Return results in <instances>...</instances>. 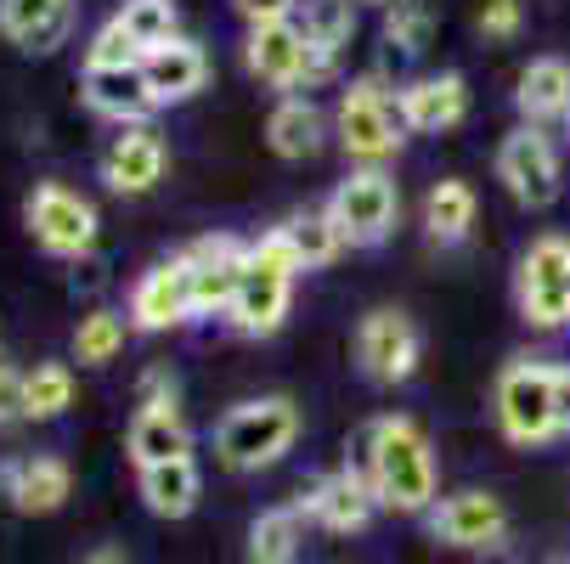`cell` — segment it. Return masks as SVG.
I'll return each instance as SVG.
<instances>
[{
	"instance_id": "e0dca14e",
	"label": "cell",
	"mask_w": 570,
	"mask_h": 564,
	"mask_svg": "<svg viewBox=\"0 0 570 564\" xmlns=\"http://www.w3.org/2000/svg\"><path fill=\"white\" fill-rule=\"evenodd\" d=\"M125 452H130L136 468H158V463L193 457V429H187L176 400H141L136 418H130V435H125Z\"/></svg>"
},
{
	"instance_id": "d6a6232c",
	"label": "cell",
	"mask_w": 570,
	"mask_h": 564,
	"mask_svg": "<svg viewBox=\"0 0 570 564\" xmlns=\"http://www.w3.org/2000/svg\"><path fill=\"white\" fill-rule=\"evenodd\" d=\"M435 34V12H430V0H395V7H384V40L395 51H424Z\"/></svg>"
},
{
	"instance_id": "4dcf8cb0",
	"label": "cell",
	"mask_w": 570,
	"mask_h": 564,
	"mask_svg": "<svg viewBox=\"0 0 570 564\" xmlns=\"http://www.w3.org/2000/svg\"><path fill=\"white\" fill-rule=\"evenodd\" d=\"M114 18H119V29L130 34V46L141 57L176 40V0H125Z\"/></svg>"
},
{
	"instance_id": "cb8c5ba5",
	"label": "cell",
	"mask_w": 570,
	"mask_h": 564,
	"mask_svg": "<svg viewBox=\"0 0 570 564\" xmlns=\"http://www.w3.org/2000/svg\"><path fill=\"white\" fill-rule=\"evenodd\" d=\"M514 108H520L525 125L570 119V62L564 57H531L520 86H514Z\"/></svg>"
},
{
	"instance_id": "2e32d148",
	"label": "cell",
	"mask_w": 570,
	"mask_h": 564,
	"mask_svg": "<svg viewBox=\"0 0 570 564\" xmlns=\"http://www.w3.org/2000/svg\"><path fill=\"white\" fill-rule=\"evenodd\" d=\"M187 266H193V305L198 316H215V310H232V294L243 283V266H249V244L237 237H198L187 249Z\"/></svg>"
},
{
	"instance_id": "e575fe53",
	"label": "cell",
	"mask_w": 570,
	"mask_h": 564,
	"mask_svg": "<svg viewBox=\"0 0 570 564\" xmlns=\"http://www.w3.org/2000/svg\"><path fill=\"white\" fill-rule=\"evenodd\" d=\"M520 23H525L520 0H485L480 18H474V29H480L485 40H514V34H520Z\"/></svg>"
},
{
	"instance_id": "7402d4cb",
	"label": "cell",
	"mask_w": 570,
	"mask_h": 564,
	"mask_svg": "<svg viewBox=\"0 0 570 564\" xmlns=\"http://www.w3.org/2000/svg\"><path fill=\"white\" fill-rule=\"evenodd\" d=\"M141 73H147V86L158 97V108H170V102H187L193 91H204V73H209V57L198 40H170V46H158L141 57Z\"/></svg>"
},
{
	"instance_id": "5b68a950",
	"label": "cell",
	"mask_w": 570,
	"mask_h": 564,
	"mask_svg": "<svg viewBox=\"0 0 570 564\" xmlns=\"http://www.w3.org/2000/svg\"><path fill=\"white\" fill-rule=\"evenodd\" d=\"M498 424L514 446H548L559 435L553 413V367L537 356H520L498 378Z\"/></svg>"
},
{
	"instance_id": "3957f363",
	"label": "cell",
	"mask_w": 570,
	"mask_h": 564,
	"mask_svg": "<svg viewBox=\"0 0 570 564\" xmlns=\"http://www.w3.org/2000/svg\"><path fill=\"white\" fill-rule=\"evenodd\" d=\"M294 441H299V407L288 395H261L220 418L215 457L237 474H255V468H272L283 452H294Z\"/></svg>"
},
{
	"instance_id": "8992f818",
	"label": "cell",
	"mask_w": 570,
	"mask_h": 564,
	"mask_svg": "<svg viewBox=\"0 0 570 564\" xmlns=\"http://www.w3.org/2000/svg\"><path fill=\"white\" fill-rule=\"evenodd\" d=\"M514 299L531 328H564L570 321V237L548 231L520 255Z\"/></svg>"
},
{
	"instance_id": "74e56055",
	"label": "cell",
	"mask_w": 570,
	"mask_h": 564,
	"mask_svg": "<svg viewBox=\"0 0 570 564\" xmlns=\"http://www.w3.org/2000/svg\"><path fill=\"white\" fill-rule=\"evenodd\" d=\"M553 413H559V435L570 429V367H553Z\"/></svg>"
},
{
	"instance_id": "ffe728a7",
	"label": "cell",
	"mask_w": 570,
	"mask_h": 564,
	"mask_svg": "<svg viewBox=\"0 0 570 564\" xmlns=\"http://www.w3.org/2000/svg\"><path fill=\"white\" fill-rule=\"evenodd\" d=\"M0 34L29 57H46L73 34V0H0Z\"/></svg>"
},
{
	"instance_id": "1f68e13d",
	"label": "cell",
	"mask_w": 570,
	"mask_h": 564,
	"mask_svg": "<svg viewBox=\"0 0 570 564\" xmlns=\"http://www.w3.org/2000/svg\"><path fill=\"white\" fill-rule=\"evenodd\" d=\"M119 350H125V321H119L114 310L79 316V328H73V356H79V367H108Z\"/></svg>"
},
{
	"instance_id": "b9f144b4",
	"label": "cell",
	"mask_w": 570,
	"mask_h": 564,
	"mask_svg": "<svg viewBox=\"0 0 570 564\" xmlns=\"http://www.w3.org/2000/svg\"><path fill=\"white\" fill-rule=\"evenodd\" d=\"M564 125H570V119H564Z\"/></svg>"
},
{
	"instance_id": "ba28073f",
	"label": "cell",
	"mask_w": 570,
	"mask_h": 564,
	"mask_svg": "<svg viewBox=\"0 0 570 564\" xmlns=\"http://www.w3.org/2000/svg\"><path fill=\"white\" fill-rule=\"evenodd\" d=\"M498 181L509 187V198L520 209H548L559 198V147L548 141L542 125H520L503 136L498 147Z\"/></svg>"
},
{
	"instance_id": "60d3db41",
	"label": "cell",
	"mask_w": 570,
	"mask_h": 564,
	"mask_svg": "<svg viewBox=\"0 0 570 564\" xmlns=\"http://www.w3.org/2000/svg\"><path fill=\"white\" fill-rule=\"evenodd\" d=\"M373 7H395V0H373Z\"/></svg>"
},
{
	"instance_id": "44dd1931",
	"label": "cell",
	"mask_w": 570,
	"mask_h": 564,
	"mask_svg": "<svg viewBox=\"0 0 570 564\" xmlns=\"http://www.w3.org/2000/svg\"><path fill=\"white\" fill-rule=\"evenodd\" d=\"M401 125L406 130H452L463 125L469 113V86H463V73H430V79H413V86H401Z\"/></svg>"
},
{
	"instance_id": "f546056e",
	"label": "cell",
	"mask_w": 570,
	"mask_h": 564,
	"mask_svg": "<svg viewBox=\"0 0 570 564\" xmlns=\"http://www.w3.org/2000/svg\"><path fill=\"white\" fill-rule=\"evenodd\" d=\"M23 407H29L35 424L62 418L73 407V373H68V362H35L23 373Z\"/></svg>"
},
{
	"instance_id": "83f0119b",
	"label": "cell",
	"mask_w": 570,
	"mask_h": 564,
	"mask_svg": "<svg viewBox=\"0 0 570 564\" xmlns=\"http://www.w3.org/2000/svg\"><path fill=\"white\" fill-rule=\"evenodd\" d=\"M474 226V187L469 181H435L430 198H424V231H430V244L452 249L463 244Z\"/></svg>"
},
{
	"instance_id": "4316f807",
	"label": "cell",
	"mask_w": 570,
	"mask_h": 564,
	"mask_svg": "<svg viewBox=\"0 0 570 564\" xmlns=\"http://www.w3.org/2000/svg\"><path fill=\"white\" fill-rule=\"evenodd\" d=\"M294 29L311 51L322 57H340L356 34V0H299V12H294Z\"/></svg>"
},
{
	"instance_id": "52a82bcc",
	"label": "cell",
	"mask_w": 570,
	"mask_h": 564,
	"mask_svg": "<svg viewBox=\"0 0 570 564\" xmlns=\"http://www.w3.org/2000/svg\"><path fill=\"white\" fill-rule=\"evenodd\" d=\"M23 220L35 231V244L57 260H79V255H91L97 244V209L91 198H79L73 187L62 181H40L23 204Z\"/></svg>"
},
{
	"instance_id": "f1b7e54d",
	"label": "cell",
	"mask_w": 570,
	"mask_h": 564,
	"mask_svg": "<svg viewBox=\"0 0 570 564\" xmlns=\"http://www.w3.org/2000/svg\"><path fill=\"white\" fill-rule=\"evenodd\" d=\"M277 231L288 237V249H294L299 271H316V266H328V260H334V255L345 249V237H340V226H334V215H328V209H305V215L283 220Z\"/></svg>"
},
{
	"instance_id": "4fadbf2b",
	"label": "cell",
	"mask_w": 570,
	"mask_h": 564,
	"mask_svg": "<svg viewBox=\"0 0 570 564\" xmlns=\"http://www.w3.org/2000/svg\"><path fill=\"white\" fill-rule=\"evenodd\" d=\"M424 520L441 547H463V553H485L509 536V508L498 492H452Z\"/></svg>"
},
{
	"instance_id": "7c38bea8",
	"label": "cell",
	"mask_w": 570,
	"mask_h": 564,
	"mask_svg": "<svg viewBox=\"0 0 570 564\" xmlns=\"http://www.w3.org/2000/svg\"><path fill=\"white\" fill-rule=\"evenodd\" d=\"M419 328L401 310H367L356 328V367L373 384H406L419 373Z\"/></svg>"
},
{
	"instance_id": "ac0fdd59",
	"label": "cell",
	"mask_w": 570,
	"mask_h": 564,
	"mask_svg": "<svg viewBox=\"0 0 570 564\" xmlns=\"http://www.w3.org/2000/svg\"><path fill=\"white\" fill-rule=\"evenodd\" d=\"M0 492L12 497L18 514H57L73 497V468L62 457H12L0 468Z\"/></svg>"
},
{
	"instance_id": "277c9868",
	"label": "cell",
	"mask_w": 570,
	"mask_h": 564,
	"mask_svg": "<svg viewBox=\"0 0 570 564\" xmlns=\"http://www.w3.org/2000/svg\"><path fill=\"white\" fill-rule=\"evenodd\" d=\"M334 125H340V147L356 158V165H367V170H379L384 158H395V147L406 136L401 97H390L379 79H356V86L340 97Z\"/></svg>"
},
{
	"instance_id": "d4e9b609",
	"label": "cell",
	"mask_w": 570,
	"mask_h": 564,
	"mask_svg": "<svg viewBox=\"0 0 570 564\" xmlns=\"http://www.w3.org/2000/svg\"><path fill=\"white\" fill-rule=\"evenodd\" d=\"M299 547H305V514L299 503H283V508H261L255 525H249V564H299Z\"/></svg>"
},
{
	"instance_id": "484cf974",
	"label": "cell",
	"mask_w": 570,
	"mask_h": 564,
	"mask_svg": "<svg viewBox=\"0 0 570 564\" xmlns=\"http://www.w3.org/2000/svg\"><path fill=\"white\" fill-rule=\"evenodd\" d=\"M322 130L328 125H322V108L311 97H283L266 119V141L277 158H311L322 147Z\"/></svg>"
},
{
	"instance_id": "603a6c76",
	"label": "cell",
	"mask_w": 570,
	"mask_h": 564,
	"mask_svg": "<svg viewBox=\"0 0 570 564\" xmlns=\"http://www.w3.org/2000/svg\"><path fill=\"white\" fill-rule=\"evenodd\" d=\"M136 492H141L147 514L187 520L204 497V474H198L193 457H176V463H158V468H136Z\"/></svg>"
},
{
	"instance_id": "30bf717a",
	"label": "cell",
	"mask_w": 570,
	"mask_h": 564,
	"mask_svg": "<svg viewBox=\"0 0 570 564\" xmlns=\"http://www.w3.org/2000/svg\"><path fill=\"white\" fill-rule=\"evenodd\" d=\"M243 62H249L255 79L277 91H299V86H322L334 73V57H322L299 40L294 23H272V29H249V46H243Z\"/></svg>"
},
{
	"instance_id": "8d00e7d4",
	"label": "cell",
	"mask_w": 570,
	"mask_h": 564,
	"mask_svg": "<svg viewBox=\"0 0 570 564\" xmlns=\"http://www.w3.org/2000/svg\"><path fill=\"white\" fill-rule=\"evenodd\" d=\"M23 418H29V407H23V373L12 362H0V429H12Z\"/></svg>"
},
{
	"instance_id": "ab89813d",
	"label": "cell",
	"mask_w": 570,
	"mask_h": 564,
	"mask_svg": "<svg viewBox=\"0 0 570 564\" xmlns=\"http://www.w3.org/2000/svg\"><path fill=\"white\" fill-rule=\"evenodd\" d=\"M480 564H514V553H509V542H498V547H485V553H480Z\"/></svg>"
},
{
	"instance_id": "8fae6325",
	"label": "cell",
	"mask_w": 570,
	"mask_h": 564,
	"mask_svg": "<svg viewBox=\"0 0 570 564\" xmlns=\"http://www.w3.org/2000/svg\"><path fill=\"white\" fill-rule=\"evenodd\" d=\"M299 514L316 520L322 531H334V536H351V531H367L373 514H379V497H373V479L345 463L334 474H316L311 486L299 492Z\"/></svg>"
},
{
	"instance_id": "f35d334b",
	"label": "cell",
	"mask_w": 570,
	"mask_h": 564,
	"mask_svg": "<svg viewBox=\"0 0 570 564\" xmlns=\"http://www.w3.org/2000/svg\"><path fill=\"white\" fill-rule=\"evenodd\" d=\"M79 564H130V558H125V553H114V547H97V553H86Z\"/></svg>"
},
{
	"instance_id": "9a60e30c",
	"label": "cell",
	"mask_w": 570,
	"mask_h": 564,
	"mask_svg": "<svg viewBox=\"0 0 570 564\" xmlns=\"http://www.w3.org/2000/svg\"><path fill=\"white\" fill-rule=\"evenodd\" d=\"M165 165H170L165 136H158L153 125H125L102 152V181L119 198H141V192H153L158 181H165Z\"/></svg>"
},
{
	"instance_id": "d590c367",
	"label": "cell",
	"mask_w": 570,
	"mask_h": 564,
	"mask_svg": "<svg viewBox=\"0 0 570 564\" xmlns=\"http://www.w3.org/2000/svg\"><path fill=\"white\" fill-rule=\"evenodd\" d=\"M232 7H237V18L249 29H272V23H294L299 0H232Z\"/></svg>"
},
{
	"instance_id": "836d02e7",
	"label": "cell",
	"mask_w": 570,
	"mask_h": 564,
	"mask_svg": "<svg viewBox=\"0 0 570 564\" xmlns=\"http://www.w3.org/2000/svg\"><path fill=\"white\" fill-rule=\"evenodd\" d=\"M86 68H141V51L130 46V34L119 29V18H108L91 46H86Z\"/></svg>"
},
{
	"instance_id": "5bb4252c",
	"label": "cell",
	"mask_w": 570,
	"mask_h": 564,
	"mask_svg": "<svg viewBox=\"0 0 570 564\" xmlns=\"http://www.w3.org/2000/svg\"><path fill=\"white\" fill-rule=\"evenodd\" d=\"M187 316H198V305H193V266H187V255L158 260V266L130 288V321H136L141 334L181 328Z\"/></svg>"
},
{
	"instance_id": "6da1fadb",
	"label": "cell",
	"mask_w": 570,
	"mask_h": 564,
	"mask_svg": "<svg viewBox=\"0 0 570 564\" xmlns=\"http://www.w3.org/2000/svg\"><path fill=\"white\" fill-rule=\"evenodd\" d=\"M351 463L373 479L379 508H395V514H430L435 508V452L413 418H401V413L373 418L356 435Z\"/></svg>"
},
{
	"instance_id": "d6986e66",
	"label": "cell",
	"mask_w": 570,
	"mask_h": 564,
	"mask_svg": "<svg viewBox=\"0 0 570 564\" xmlns=\"http://www.w3.org/2000/svg\"><path fill=\"white\" fill-rule=\"evenodd\" d=\"M79 91H86V108L91 113L114 119L119 130L125 125H147L153 108H158V97H153L141 68H86V86H79Z\"/></svg>"
},
{
	"instance_id": "7a4b0ae2",
	"label": "cell",
	"mask_w": 570,
	"mask_h": 564,
	"mask_svg": "<svg viewBox=\"0 0 570 564\" xmlns=\"http://www.w3.org/2000/svg\"><path fill=\"white\" fill-rule=\"evenodd\" d=\"M294 277H299V260L288 249V237L283 231L255 237V244H249V266H243V283L232 294L226 321H232L237 334H249V339L277 334L288 305H294Z\"/></svg>"
},
{
	"instance_id": "9c48e42d",
	"label": "cell",
	"mask_w": 570,
	"mask_h": 564,
	"mask_svg": "<svg viewBox=\"0 0 570 564\" xmlns=\"http://www.w3.org/2000/svg\"><path fill=\"white\" fill-rule=\"evenodd\" d=\"M322 209L334 215V226H340V237L351 249H373L395 226V181L384 170H356L334 187V198Z\"/></svg>"
}]
</instances>
